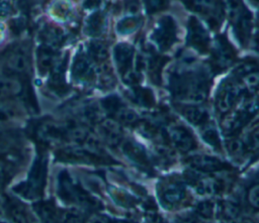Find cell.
<instances>
[{
  "label": "cell",
  "instance_id": "6da1fadb",
  "mask_svg": "<svg viewBox=\"0 0 259 223\" xmlns=\"http://www.w3.org/2000/svg\"><path fill=\"white\" fill-rule=\"evenodd\" d=\"M48 160L42 154L36 156L25 181L14 188L16 194L27 200H37L41 197L46 187Z\"/></svg>",
  "mask_w": 259,
  "mask_h": 223
},
{
  "label": "cell",
  "instance_id": "7a4b0ae2",
  "mask_svg": "<svg viewBox=\"0 0 259 223\" xmlns=\"http://www.w3.org/2000/svg\"><path fill=\"white\" fill-rule=\"evenodd\" d=\"M3 55V63L8 71L18 75H25L29 72L30 57L27 47L18 44L9 48Z\"/></svg>",
  "mask_w": 259,
  "mask_h": 223
},
{
  "label": "cell",
  "instance_id": "3957f363",
  "mask_svg": "<svg viewBox=\"0 0 259 223\" xmlns=\"http://www.w3.org/2000/svg\"><path fill=\"white\" fill-rule=\"evenodd\" d=\"M58 194L60 198L68 204L81 206L82 204L86 203L84 201L85 194L78 187V185L73 182V180L67 173H62L59 176Z\"/></svg>",
  "mask_w": 259,
  "mask_h": 223
},
{
  "label": "cell",
  "instance_id": "277c9868",
  "mask_svg": "<svg viewBox=\"0 0 259 223\" xmlns=\"http://www.w3.org/2000/svg\"><path fill=\"white\" fill-rule=\"evenodd\" d=\"M189 8L204 16L211 26L220 25L224 13L222 0H190Z\"/></svg>",
  "mask_w": 259,
  "mask_h": 223
},
{
  "label": "cell",
  "instance_id": "5b68a950",
  "mask_svg": "<svg viewBox=\"0 0 259 223\" xmlns=\"http://www.w3.org/2000/svg\"><path fill=\"white\" fill-rule=\"evenodd\" d=\"M153 40L161 49L169 48L175 41V22L171 17L161 18L152 33Z\"/></svg>",
  "mask_w": 259,
  "mask_h": 223
},
{
  "label": "cell",
  "instance_id": "8992f818",
  "mask_svg": "<svg viewBox=\"0 0 259 223\" xmlns=\"http://www.w3.org/2000/svg\"><path fill=\"white\" fill-rule=\"evenodd\" d=\"M68 126L54 121H47L37 127V136L42 141L59 142L67 141Z\"/></svg>",
  "mask_w": 259,
  "mask_h": 223
},
{
  "label": "cell",
  "instance_id": "52a82bcc",
  "mask_svg": "<svg viewBox=\"0 0 259 223\" xmlns=\"http://www.w3.org/2000/svg\"><path fill=\"white\" fill-rule=\"evenodd\" d=\"M188 43L200 51L206 50L208 44L205 29L194 17L189 20L188 24Z\"/></svg>",
  "mask_w": 259,
  "mask_h": 223
},
{
  "label": "cell",
  "instance_id": "ba28073f",
  "mask_svg": "<svg viewBox=\"0 0 259 223\" xmlns=\"http://www.w3.org/2000/svg\"><path fill=\"white\" fill-rule=\"evenodd\" d=\"M72 75L80 82L91 80L95 75V70L91 60L84 54H78L73 62Z\"/></svg>",
  "mask_w": 259,
  "mask_h": 223
},
{
  "label": "cell",
  "instance_id": "9c48e42d",
  "mask_svg": "<svg viewBox=\"0 0 259 223\" xmlns=\"http://www.w3.org/2000/svg\"><path fill=\"white\" fill-rule=\"evenodd\" d=\"M59 57L57 55V52L53 46L47 44L39 46L36 50V61L39 73H51Z\"/></svg>",
  "mask_w": 259,
  "mask_h": 223
},
{
  "label": "cell",
  "instance_id": "30bf717a",
  "mask_svg": "<svg viewBox=\"0 0 259 223\" xmlns=\"http://www.w3.org/2000/svg\"><path fill=\"white\" fill-rule=\"evenodd\" d=\"M168 131L170 139L179 149L189 150L194 146V140L185 128L181 126H172Z\"/></svg>",
  "mask_w": 259,
  "mask_h": 223
},
{
  "label": "cell",
  "instance_id": "8fae6325",
  "mask_svg": "<svg viewBox=\"0 0 259 223\" xmlns=\"http://www.w3.org/2000/svg\"><path fill=\"white\" fill-rule=\"evenodd\" d=\"M34 213L40 223H61L60 214L51 202H38L34 205Z\"/></svg>",
  "mask_w": 259,
  "mask_h": 223
},
{
  "label": "cell",
  "instance_id": "7c38bea8",
  "mask_svg": "<svg viewBox=\"0 0 259 223\" xmlns=\"http://www.w3.org/2000/svg\"><path fill=\"white\" fill-rule=\"evenodd\" d=\"M21 92L22 85L18 80L5 76L0 77V100L15 97Z\"/></svg>",
  "mask_w": 259,
  "mask_h": 223
},
{
  "label": "cell",
  "instance_id": "4fadbf2b",
  "mask_svg": "<svg viewBox=\"0 0 259 223\" xmlns=\"http://www.w3.org/2000/svg\"><path fill=\"white\" fill-rule=\"evenodd\" d=\"M134 57L133 48L124 43H120L114 48V58L116 65L121 73H124L128 70L132 65Z\"/></svg>",
  "mask_w": 259,
  "mask_h": 223
},
{
  "label": "cell",
  "instance_id": "5bb4252c",
  "mask_svg": "<svg viewBox=\"0 0 259 223\" xmlns=\"http://www.w3.org/2000/svg\"><path fill=\"white\" fill-rule=\"evenodd\" d=\"M234 55H235V52L232 46L225 39L223 38L220 39L214 51V58H215L217 64L220 65L221 67H226L232 63Z\"/></svg>",
  "mask_w": 259,
  "mask_h": 223
},
{
  "label": "cell",
  "instance_id": "9a60e30c",
  "mask_svg": "<svg viewBox=\"0 0 259 223\" xmlns=\"http://www.w3.org/2000/svg\"><path fill=\"white\" fill-rule=\"evenodd\" d=\"M238 95V89L236 86L230 84L222 88L218 96V107L221 111H226L233 104Z\"/></svg>",
  "mask_w": 259,
  "mask_h": 223
},
{
  "label": "cell",
  "instance_id": "2e32d148",
  "mask_svg": "<svg viewBox=\"0 0 259 223\" xmlns=\"http://www.w3.org/2000/svg\"><path fill=\"white\" fill-rule=\"evenodd\" d=\"M99 131L101 136L109 143H115L119 140L120 131L118 127L115 125V123L113 122H110V121L103 122L100 125Z\"/></svg>",
  "mask_w": 259,
  "mask_h": 223
},
{
  "label": "cell",
  "instance_id": "e0dca14e",
  "mask_svg": "<svg viewBox=\"0 0 259 223\" xmlns=\"http://www.w3.org/2000/svg\"><path fill=\"white\" fill-rule=\"evenodd\" d=\"M88 52H89V55L96 62H102L108 55L106 44L100 40L90 41L88 45Z\"/></svg>",
  "mask_w": 259,
  "mask_h": 223
},
{
  "label": "cell",
  "instance_id": "ac0fdd59",
  "mask_svg": "<svg viewBox=\"0 0 259 223\" xmlns=\"http://www.w3.org/2000/svg\"><path fill=\"white\" fill-rule=\"evenodd\" d=\"M41 36L44 38L45 44L53 46L59 44L63 39V33L56 27L46 26L41 31Z\"/></svg>",
  "mask_w": 259,
  "mask_h": 223
},
{
  "label": "cell",
  "instance_id": "d6986e66",
  "mask_svg": "<svg viewBox=\"0 0 259 223\" xmlns=\"http://www.w3.org/2000/svg\"><path fill=\"white\" fill-rule=\"evenodd\" d=\"M104 27V17L99 14H93L87 22L86 29L87 33L90 35H99L102 32V29Z\"/></svg>",
  "mask_w": 259,
  "mask_h": 223
},
{
  "label": "cell",
  "instance_id": "ffe728a7",
  "mask_svg": "<svg viewBox=\"0 0 259 223\" xmlns=\"http://www.w3.org/2000/svg\"><path fill=\"white\" fill-rule=\"evenodd\" d=\"M183 113L185 117L194 124H199L203 122L207 116V113L204 109H202L201 107H194V106L185 108Z\"/></svg>",
  "mask_w": 259,
  "mask_h": 223
},
{
  "label": "cell",
  "instance_id": "44dd1931",
  "mask_svg": "<svg viewBox=\"0 0 259 223\" xmlns=\"http://www.w3.org/2000/svg\"><path fill=\"white\" fill-rule=\"evenodd\" d=\"M164 198L169 203H177L183 199V191L177 185H168L164 192Z\"/></svg>",
  "mask_w": 259,
  "mask_h": 223
},
{
  "label": "cell",
  "instance_id": "7402d4cb",
  "mask_svg": "<svg viewBox=\"0 0 259 223\" xmlns=\"http://www.w3.org/2000/svg\"><path fill=\"white\" fill-rule=\"evenodd\" d=\"M61 223H84L82 214L77 209H68L60 213Z\"/></svg>",
  "mask_w": 259,
  "mask_h": 223
},
{
  "label": "cell",
  "instance_id": "603a6c76",
  "mask_svg": "<svg viewBox=\"0 0 259 223\" xmlns=\"http://www.w3.org/2000/svg\"><path fill=\"white\" fill-rule=\"evenodd\" d=\"M248 201L253 207L259 208V185L253 186L250 189L248 194Z\"/></svg>",
  "mask_w": 259,
  "mask_h": 223
},
{
  "label": "cell",
  "instance_id": "cb8c5ba5",
  "mask_svg": "<svg viewBox=\"0 0 259 223\" xmlns=\"http://www.w3.org/2000/svg\"><path fill=\"white\" fill-rule=\"evenodd\" d=\"M202 136H203V138H204L207 142L211 143L212 145H214V144H218V143H219V137H218V134H217L215 130H214V129H212V127L205 128V130H204V131H203V133H202Z\"/></svg>",
  "mask_w": 259,
  "mask_h": 223
},
{
  "label": "cell",
  "instance_id": "d4e9b609",
  "mask_svg": "<svg viewBox=\"0 0 259 223\" xmlns=\"http://www.w3.org/2000/svg\"><path fill=\"white\" fill-rule=\"evenodd\" d=\"M13 13V7L8 1H1L0 2V19L6 18L7 16Z\"/></svg>",
  "mask_w": 259,
  "mask_h": 223
},
{
  "label": "cell",
  "instance_id": "484cf974",
  "mask_svg": "<svg viewBox=\"0 0 259 223\" xmlns=\"http://www.w3.org/2000/svg\"><path fill=\"white\" fill-rule=\"evenodd\" d=\"M245 84L249 87H256L259 84V74L253 73L252 71L247 73V75L244 78Z\"/></svg>",
  "mask_w": 259,
  "mask_h": 223
},
{
  "label": "cell",
  "instance_id": "4316f807",
  "mask_svg": "<svg viewBox=\"0 0 259 223\" xmlns=\"http://www.w3.org/2000/svg\"><path fill=\"white\" fill-rule=\"evenodd\" d=\"M166 0H147V7L149 12H154L164 8Z\"/></svg>",
  "mask_w": 259,
  "mask_h": 223
},
{
  "label": "cell",
  "instance_id": "83f0119b",
  "mask_svg": "<svg viewBox=\"0 0 259 223\" xmlns=\"http://www.w3.org/2000/svg\"><path fill=\"white\" fill-rule=\"evenodd\" d=\"M12 116V110L0 102V122L8 121Z\"/></svg>",
  "mask_w": 259,
  "mask_h": 223
},
{
  "label": "cell",
  "instance_id": "f1b7e54d",
  "mask_svg": "<svg viewBox=\"0 0 259 223\" xmlns=\"http://www.w3.org/2000/svg\"><path fill=\"white\" fill-rule=\"evenodd\" d=\"M100 0H85L84 2V6L86 8H92V7H95L99 4Z\"/></svg>",
  "mask_w": 259,
  "mask_h": 223
},
{
  "label": "cell",
  "instance_id": "f546056e",
  "mask_svg": "<svg viewBox=\"0 0 259 223\" xmlns=\"http://www.w3.org/2000/svg\"><path fill=\"white\" fill-rule=\"evenodd\" d=\"M251 143L253 144L254 147H259V131L256 134H254V136L252 137Z\"/></svg>",
  "mask_w": 259,
  "mask_h": 223
},
{
  "label": "cell",
  "instance_id": "4dcf8cb0",
  "mask_svg": "<svg viewBox=\"0 0 259 223\" xmlns=\"http://www.w3.org/2000/svg\"><path fill=\"white\" fill-rule=\"evenodd\" d=\"M88 223H106L105 221H103L101 218H99V217H92L89 221H88Z\"/></svg>",
  "mask_w": 259,
  "mask_h": 223
},
{
  "label": "cell",
  "instance_id": "1f68e13d",
  "mask_svg": "<svg viewBox=\"0 0 259 223\" xmlns=\"http://www.w3.org/2000/svg\"><path fill=\"white\" fill-rule=\"evenodd\" d=\"M4 186V175L0 172V192Z\"/></svg>",
  "mask_w": 259,
  "mask_h": 223
},
{
  "label": "cell",
  "instance_id": "d6a6232c",
  "mask_svg": "<svg viewBox=\"0 0 259 223\" xmlns=\"http://www.w3.org/2000/svg\"><path fill=\"white\" fill-rule=\"evenodd\" d=\"M258 31H259V28H258Z\"/></svg>",
  "mask_w": 259,
  "mask_h": 223
}]
</instances>
